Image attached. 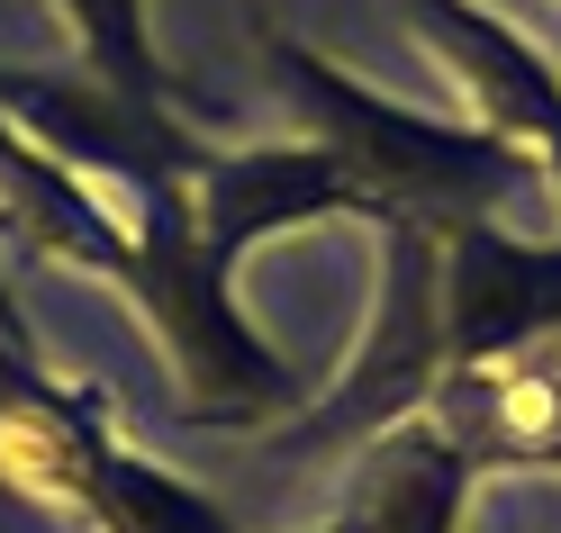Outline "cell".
Segmentation results:
<instances>
[{"label": "cell", "instance_id": "obj_1", "mask_svg": "<svg viewBox=\"0 0 561 533\" xmlns=\"http://www.w3.org/2000/svg\"><path fill=\"white\" fill-rule=\"evenodd\" d=\"M263 73L280 82V100L299 109V127L354 172V190L371 199V218H416V227H453V218H499L516 199L525 163L499 127L480 118H435V109H408L380 82L344 73L335 55L299 46V37H254Z\"/></svg>", "mask_w": 561, "mask_h": 533}, {"label": "cell", "instance_id": "obj_2", "mask_svg": "<svg viewBox=\"0 0 561 533\" xmlns=\"http://www.w3.org/2000/svg\"><path fill=\"white\" fill-rule=\"evenodd\" d=\"M0 488L82 533H236L208 488L172 479L154 452L118 434L110 389L55 380L19 335H0Z\"/></svg>", "mask_w": 561, "mask_h": 533}, {"label": "cell", "instance_id": "obj_3", "mask_svg": "<svg viewBox=\"0 0 561 533\" xmlns=\"http://www.w3.org/2000/svg\"><path fill=\"white\" fill-rule=\"evenodd\" d=\"M136 218V244H127V271L118 290L136 299L146 335L163 344L172 362V389H182V416L208 425V434H280L318 389H308L280 352L244 326L236 308V280L208 271L199 254V208H191V182H154L127 199Z\"/></svg>", "mask_w": 561, "mask_h": 533}, {"label": "cell", "instance_id": "obj_4", "mask_svg": "<svg viewBox=\"0 0 561 533\" xmlns=\"http://www.w3.org/2000/svg\"><path fill=\"white\" fill-rule=\"evenodd\" d=\"M444 389V263H435V227L416 218H380V280H371V316H363V352L318 389L290 425L280 452L299 461H354L371 434L426 416Z\"/></svg>", "mask_w": 561, "mask_h": 533}, {"label": "cell", "instance_id": "obj_5", "mask_svg": "<svg viewBox=\"0 0 561 533\" xmlns=\"http://www.w3.org/2000/svg\"><path fill=\"white\" fill-rule=\"evenodd\" d=\"M0 118L27 127L46 154H64L73 172H100L127 199L154 182H191L208 163V136L191 127V109H154V100H127L100 73H37V63H0Z\"/></svg>", "mask_w": 561, "mask_h": 533}, {"label": "cell", "instance_id": "obj_6", "mask_svg": "<svg viewBox=\"0 0 561 533\" xmlns=\"http://www.w3.org/2000/svg\"><path fill=\"white\" fill-rule=\"evenodd\" d=\"M435 263H444V371L561 344V244H525L499 218H453L435 227Z\"/></svg>", "mask_w": 561, "mask_h": 533}, {"label": "cell", "instance_id": "obj_7", "mask_svg": "<svg viewBox=\"0 0 561 533\" xmlns=\"http://www.w3.org/2000/svg\"><path fill=\"white\" fill-rule=\"evenodd\" d=\"M191 208H199V254H208L218 280H236L254 244L290 235V227L371 218L354 172L318 136H290V146H208V163L191 172Z\"/></svg>", "mask_w": 561, "mask_h": 533}, {"label": "cell", "instance_id": "obj_8", "mask_svg": "<svg viewBox=\"0 0 561 533\" xmlns=\"http://www.w3.org/2000/svg\"><path fill=\"white\" fill-rule=\"evenodd\" d=\"M399 19L416 27V46L462 82L480 127H499L525 163L552 172V208H561V63L525 37V27H507L499 10H480V0H399Z\"/></svg>", "mask_w": 561, "mask_h": 533}, {"label": "cell", "instance_id": "obj_9", "mask_svg": "<svg viewBox=\"0 0 561 533\" xmlns=\"http://www.w3.org/2000/svg\"><path fill=\"white\" fill-rule=\"evenodd\" d=\"M0 244H19V254H37L55 271H82V280H100V290H118L136 218L118 199L91 190V172H73L27 127L0 118Z\"/></svg>", "mask_w": 561, "mask_h": 533}, {"label": "cell", "instance_id": "obj_10", "mask_svg": "<svg viewBox=\"0 0 561 533\" xmlns=\"http://www.w3.org/2000/svg\"><path fill=\"white\" fill-rule=\"evenodd\" d=\"M471 488H480V452L426 407V416H408V425H390V434H371L354 452L344 515L363 533H462Z\"/></svg>", "mask_w": 561, "mask_h": 533}, {"label": "cell", "instance_id": "obj_11", "mask_svg": "<svg viewBox=\"0 0 561 533\" xmlns=\"http://www.w3.org/2000/svg\"><path fill=\"white\" fill-rule=\"evenodd\" d=\"M46 10L73 27L82 73H100V82L127 91V100H154V109H191V82L163 63L146 0H46Z\"/></svg>", "mask_w": 561, "mask_h": 533}, {"label": "cell", "instance_id": "obj_12", "mask_svg": "<svg viewBox=\"0 0 561 533\" xmlns=\"http://www.w3.org/2000/svg\"><path fill=\"white\" fill-rule=\"evenodd\" d=\"M0 335H19V344H27V316H19V299H10V290H0Z\"/></svg>", "mask_w": 561, "mask_h": 533}, {"label": "cell", "instance_id": "obj_13", "mask_svg": "<svg viewBox=\"0 0 561 533\" xmlns=\"http://www.w3.org/2000/svg\"><path fill=\"white\" fill-rule=\"evenodd\" d=\"M308 533H363V524L354 515H327V524H308Z\"/></svg>", "mask_w": 561, "mask_h": 533}]
</instances>
